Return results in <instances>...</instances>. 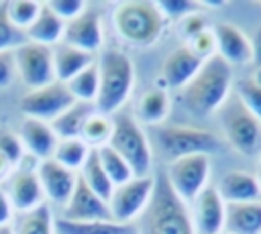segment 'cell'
Instances as JSON below:
<instances>
[{
	"mask_svg": "<svg viewBox=\"0 0 261 234\" xmlns=\"http://www.w3.org/2000/svg\"><path fill=\"white\" fill-rule=\"evenodd\" d=\"M14 61H16V75L24 85H29V90L55 81L53 47L27 41L14 49Z\"/></svg>",
	"mask_w": 261,
	"mask_h": 234,
	"instance_id": "cell-12",
	"label": "cell"
},
{
	"mask_svg": "<svg viewBox=\"0 0 261 234\" xmlns=\"http://www.w3.org/2000/svg\"><path fill=\"white\" fill-rule=\"evenodd\" d=\"M63 28H65V22L59 20L49 10L47 4H43L39 16L35 18V22L24 31V37H27L29 43H37V45H45V47H55L63 39Z\"/></svg>",
	"mask_w": 261,
	"mask_h": 234,
	"instance_id": "cell-23",
	"label": "cell"
},
{
	"mask_svg": "<svg viewBox=\"0 0 261 234\" xmlns=\"http://www.w3.org/2000/svg\"><path fill=\"white\" fill-rule=\"evenodd\" d=\"M41 2H35V0H14V2H6V14H8V20L18 28V31H27L35 18L39 16L41 12Z\"/></svg>",
	"mask_w": 261,
	"mask_h": 234,
	"instance_id": "cell-33",
	"label": "cell"
},
{
	"mask_svg": "<svg viewBox=\"0 0 261 234\" xmlns=\"http://www.w3.org/2000/svg\"><path fill=\"white\" fill-rule=\"evenodd\" d=\"M98 63V98L96 110L110 116L126 104L135 87V63L120 49H106Z\"/></svg>",
	"mask_w": 261,
	"mask_h": 234,
	"instance_id": "cell-3",
	"label": "cell"
},
{
	"mask_svg": "<svg viewBox=\"0 0 261 234\" xmlns=\"http://www.w3.org/2000/svg\"><path fill=\"white\" fill-rule=\"evenodd\" d=\"M155 142L169 163L188 155H210L220 151L216 134L186 124H159L155 128Z\"/></svg>",
	"mask_w": 261,
	"mask_h": 234,
	"instance_id": "cell-7",
	"label": "cell"
},
{
	"mask_svg": "<svg viewBox=\"0 0 261 234\" xmlns=\"http://www.w3.org/2000/svg\"><path fill=\"white\" fill-rule=\"evenodd\" d=\"M169 110H171V100L167 90L151 87L137 102V120H141L143 124L159 126L167 118Z\"/></svg>",
	"mask_w": 261,
	"mask_h": 234,
	"instance_id": "cell-25",
	"label": "cell"
},
{
	"mask_svg": "<svg viewBox=\"0 0 261 234\" xmlns=\"http://www.w3.org/2000/svg\"><path fill=\"white\" fill-rule=\"evenodd\" d=\"M55 234H139L135 224H118L114 220L71 222L55 216Z\"/></svg>",
	"mask_w": 261,
	"mask_h": 234,
	"instance_id": "cell-24",
	"label": "cell"
},
{
	"mask_svg": "<svg viewBox=\"0 0 261 234\" xmlns=\"http://www.w3.org/2000/svg\"><path fill=\"white\" fill-rule=\"evenodd\" d=\"M112 126H114V122H112L110 116H106V114L94 110V112L88 116V120H86V124H84V128H82L80 138H82L90 149L106 147V144L110 142V136H112Z\"/></svg>",
	"mask_w": 261,
	"mask_h": 234,
	"instance_id": "cell-30",
	"label": "cell"
},
{
	"mask_svg": "<svg viewBox=\"0 0 261 234\" xmlns=\"http://www.w3.org/2000/svg\"><path fill=\"white\" fill-rule=\"evenodd\" d=\"M37 175H39V181H41L47 203L63 208L67 203L73 187H75L77 173L65 169L63 165H59L53 159H45V161H39Z\"/></svg>",
	"mask_w": 261,
	"mask_h": 234,
	"instance_id": "cell-15",
	"label": "cell"
},
{
	"mask_svg": "<svg viewBox=\"0 0 261 234\" xmlns=\"http://www.w3.org/2000/svg\"><path fill=\"white\" fill-rule=\"evenodd\" d=\"M12 165L8 163V159H4L2 155H0V185H2V181H6L8 179V175L12 173Z\"/></svg>",
	"mask_w": 261,
	"mask_h": 234,
	"instance_id": "cell-44",
	"label": "cell"
},
{
	"mask_svg": "<svg viewBox=\"0 0 261 234\" xmlns=\"http://www.w3.org/2000/svg\"><path fill=\"white\" fill-rule=\"evenodd\" d=\"M224 210L226 203L222 201L216 187L208 185L194 201H192V224L196 234H222L224 232Z\"/></svg>",
	"mask_w": 261,
	"mask_h": 234,
	"instance_id": "cell-16",
	"label": "cell"
},
{
	"mask_svg": "<svg viewBox=\"0 0 261 234\" xmlns=\"http://www.w3.org/2000/svg\"><path fill=\"white\" fill-rule=\"evenodd\" d=\"M179 31H181V35L186 37V41H190V39L196 37L198 33L206 31V18H204L202 14H198V12H192V14L184 16V18L179 20Z\"/></svg>",
	"mask_w": 261,
	"mask_h": 234,
	"instance_id": "cell-41",
	"label": "cell"
},
{
	"mask_svg": "<svg viewBox=\"0 0 261 234\" xmlns=\"http://www.w3.org/2000/svg\"><path fill=\"white\" fill-rule=\"evenodd\" d=\"M243 104L261 120V87L253 81V79H241L237 83V92H234Z\"/></svg>",
	"mask_w": 261,
	"mask_h": 234,
	"instance_id": "cell-36",
	"label": "cell"
},
{
	"mask_svg": "<svg viewBox=\"0 0 261 234\" xmlns=\"http://www.w3.org/2000/svg\"><path fill=\"white\" fill-rule=\"evenodd\" d=\"M155 189V175L133 177L122 185H116L110 199L108 210L110 218L118 224H133L145 212Z\"/></svg>",
	"mask_w": 261,
	"mask_h": 234,
	"instance_id": "cell-10",
	"label": "cell"
},
{
	"mask_svg": "<svg viewBox=\"0 0 261 234\" xmlns=\"http://www.w3.org/2000/svg\"><path fill=\"white\" fill-rule=\"evenodd\" d=\"M0 234H14V230H12V226H2Z\"/></svg>",
	"mask_w": 261,
	"mask_h": 234,
	"instance_id": "cell-46",
	"label": "cell"
},
{
	"mask_svg": "<svg viewBox=\"0 0 261 234\" xmlns=\"http://www.w3.org/2000/svg\"><path fill=\"white\" fill-rule=\"evenodd\" d=\"M49 6V10L63 22H69L73 18H77L84 10H86V2L82 0H51V2H45Z\"/></svg>",
	"mask_w": 261,
	"mask_h": 234,
	"instance_id": "cell-37",
	"label": "cell"
},
{
	"mask_svg": "<svg viewBox=\"0 0 261 234\" xmlns=\"http://www.w3.org/2000/svg\"><path fill=\"white\" fill-rule=\"evenodd\" d=\"M90 155V147L82 138H59L55 151H53V161L63 165L69 171H80Z\"/></svg>",
	"mask_w": 261,
	"mask_h": 234,
	"instance_id": "cell-29",
	"label": "cell"
},
{
	"mask_svg": "<svg viewBox=\"0 0 261 234\" xmlns=\"http://www.w3.org/2000/svg\"><path fill=\"white\" fill-rule=\"evenodd\" d=\"M96 110L94 104L88 102H73L67 110H63L55 120H51V128L55 130L57 138H80L82 128L88 120V116Z\"/></svg>",
	"mask_w": 261,
	"mask_h": 234,
	"instance_id": "cell-26",
	"label": "cell"
},
{
	"mask_svg": "<svg viewBox=\"0 0 261 234\" xmlns=\"http://www.w3.org/2000/svg\"><path fill=\"white\" fill-rule=\"evenodd\" d=\"M204 59H200L188 45H181L177 49H173L163 65H161V87H184L194 75L196 71L202 67Z\"/></svg>",
	"mask_w": 261,
	"mask_h": 234,
	"instance_id": "cell-18",
	"label": "cell"
},
{
	"mask_svg": "<svg viewBox=\"0 0 261 234\" xmlns=\"http://www.w3.org/2000/svg\"><path fill=\"white\" fill-rule=\"evenodd\" d=\"M16 77L14 51H0V90L8 87Z\"/></svg>",
	"mask_w": 261,
	"mask_h": 234,
	"instance_id": "cell-40",
	"label": "cell"
},
{
	"mask_svg": "<svg viewBox=\"0 0 261 234\" xmlns=\"http://www.w3.org/2000/svg\"><path fill=\"white\" fill-rule=\"evenodd\" d=\"M253 45V61L257 63V67L261 65V26L257 28V33H255V41L251 43Z\"/></svg>",
	"mask_w": 261,
	"mask_h": 234,
	"instance_id": "cell-43",
	"label": "cell"
},
{
	"mask_svg": "<svg viewBox=\"0 0 261 234\" xmlns=\"http://www.w3.org/2000/svg\"><path fill=\"white\" fill-rule=\"evenodd\" d=\"M259 179H261V177H259Z\"/></svg>",
	"mask_w": 261,
	"mask_h": 234,
	"instance_id": "cell-48",
	"label": "cell"
},
{
	"mask_svg": "<svg viewBox=\"0 0 261 234\" xmlns=\"http://www.w3.org/2000/svg\"><path fill=\"white\" fill-rule=\"evenodd\" d=\"M218 120L224 138L245 157L261 155V120L243 104L237 94H230L218 108Z\"/></svg>",
	"mask_w": 261,
	"mask_h": 234,
	"instance_id": "cell-5",
	"label": "cell"
},
{
	"mask_svg": "<svg viewBox=\"0 0 261 234\" xmlns=\"http://www.w3.org/2000/svg\"><path fill=\"white\" fill-rule=\"evenodd\" d=\"M98 157H100V163H102V167H104V171H106V175H108V179L112 181L114 187L116 185H122V183H126L128 179L135 177L130 165L110 144L100 147L98 149Z\"/></svg>",
	"mask_w": 261,
	"mask_h": 234,
	"instance_id": "cell-32",
	"label": "cell"
},
{
	"mask_svg": "<svg viewBox=\"0 0 261 234\" xmlns=\"http://www.w3.org/2000/svg\"><path fill=\"white\" fill-rule=\"evenodd\" d=\"M14 234H55V216L49 203H43L31 212L18 216Z\"/></svg>",
	"mask_w": 261,
	"mask_h": 234,
	"instance_id": "cell-28",
	"label": "cell"
},
{
	"mask_svg": "<svg viewBox=\"0 0 261 234\" xmlns=\"http://www.w3.org/2000/svg\"><path fill=\"white\" fill-rule=\"evenodd\" d=\"M18 138L22 142V149L27 155H31L37 161H45L53 157V151L59 142L55 130L49 122L37 120V118H24L18 128Z\"/></svg>",
	"mask_w": 261,
	"mask_h": 234,
	"instance_id": "cell-17",
	"label": "cell"
},
{
	"mask_svg": "<svg viewBox=\"0 0 261 234\" xmlns=\"http://www.w3.org/2000/svg\"><path fill=\"white\" fill-rule=\"evenodd\" d=\"M94 63V55L80 51L75 47H69L65 43H59L53 47V69L55 79L61 83H67L71 77H75L82 69Z\"/></svg>",
	"mask_w": 261,
	"mask_h": 234,
	"instance_id": "cell-22",
	"label": "cell"
},
{
	"mask_svg": "<svg viewBox=\"0 0 261 234\" xmlns=\"http://www.w3.org/2000/svg\"><path fill=\"white\" fill-rule=\"evenodd\" d=\"M73 96L69 94L67 85L61 81H51L47 85L29 90L20 102L18 108L24 114V118H37V120H45L51 122L55 120L63 110H67L73 104Z\"/></svg>",
	"mask_w": 261,
	"mask_h": 234,
	"instance_id": "cell-11",
	"label": "cell"
},
{
	"mask_svg": "<svg viewBox=\"0 0 261 234\" xmlns=\"http://www.w3.org/2000/svg\"><path fill=\"white\" fill-rule=\"evenodd\" d=\"M37 165H39L37 159H33L31 155H24V159L12 169V173L8 175V179L2 185L14 212H18V214L31 212V210L47 203L39 175H37Z\"/></svg>",
	"mask_w": 261,
	"mask_h": 234,
	"instance_id": "cell-9",
	"label": "cell"
},
{
	"mask_svg": "<svg viewBox=\"0 0 261 234\" xmlns=\"http://www.w3.org/2000/svg\"><path fill=\"white\" fill-rule=\"evenodd\" d=\"M157 8L161 10V14L165 18H184L192 12H196V4L188 2V0H161L157 2Z\"/></svg>",
	"mask_w": 261,
	"mask_h": 234,
	"instance_id": "cell-39",
	"label": "cell"
},
{
	"mask_svg": "<svg viewBox=\"0 0 261 234\" xmlns=\"http://www.w3.org/2000/svg\"><path fill=\"white\" fill-rule=\"evenodd\" d=\"M112 136H110V147L130 165L133 173L137 177L151 175V163H153V151L151 142L139 124V120L130 114L118 112L112 118Z\"/></svg>",
	"mask_w": 261,
	"mask_h": 234,
	"instance_id": "cell-6",
	"label": "cell"
},
{
	"mask_svg": "<svg viewBox=\"0 0 261 234\" xmlns=\"http://www.w3.org/2000/svg\"><path fill=\"white\" fill-rule=\"evenodd\" d=\"M167 18L157 8V2H120L112 12V24L116 35L135 47L153 45L163 28Z\"/></svg>",
	"mask_w": 261,
	"mask_h": 234,
	"instance_id": "cell-4",
	"label": "cell"
},
{
	"mask_svg": "<svg viewBox=\"0 0 261 234\" xmlns=\"http://www.w3.org/2000/svg\"><path fill=\"white\" fill-rule=\"evenodd\" d=\"M232 67L218 53L208 57L196 75L181 87L184 106L198 116H208L218 112V108L230 96Z\"/></svg>",
	"mask_w": 261,
	"mask_h": 234,
	"instance_id": "cell-1",
	"label": "cell"
},
{
	"mask_svg": "<svg viewBox=\"0 0 261 234\" xmlns=\"http://www.w3.org/2000/svg\"><path fill=\"white\" fill-rule=\"evenodd\" d=\"M12 216H14V208H12V203H10L4 187L0 185V228L2 226H10Z\"/></svg>",
	"mask_w": 261,
	"mask_h": 234,
	"instance_id": "cell-42",
	"label": "cell"
},
{
	"mask_svg": "<svg viewBox=\"0 0 261 234\" xmlns=\"http://www.w3.org/2000/svg\"><path fill=\"white\" fill-rule=\"evenodd\" d=\"M222 234H226V232H222Z\"/></svg>",
	"mask_w": 261,
	"mask_h": 234,
	"instance_id": "cell-47",
	"label": "cell"
},
{
	"mask_svg": "<svg viewBox=\"0 0 261 234\" xmlns=\"http://www.w3.org/2000/svg\"><path fill=\"white\" fill-rule=\"evenodd\" d=\"M22 43H27V37L22 31H18L6 14V2L0 4V51H14L16 47H20Z\"/></svg>",
	"mask_w": 261,
	"mask_h": 234,
	"instance_id": "cell-34",
	"label": "cell"
},
{
	"mask_svg": "<svg viewBox=\"0 0 261 234\" xmlns=\"http://www.w3.org/2000/svg\"><path fill=\"white\" fill-rule=\"evenodd\" d=\"M0 155L4 159H8V163L12 167H16L24 159V155H27L24 149H22V142H20L18 134L12 132L6 126H0Z\"/></svg>",
	"mask_w": 261,
	"mask_h": 234,
	"instance_id": "cell-35",
	"label": "cell"
},
{
	"mask_svg": "<svg viewBox=\"0 0 261 234\" xmlns=\"http://www.w3.org/2000/svg\"><path fill=\"white\" fill-rule=\"evenodd\" d=\"M61 43L94 55L102 47V43H104V31H102V14H100V10H96L92 6H86V10L77 18L65 22Z\"/></svg>",
	"mask_w": 261,
	"mask_h": 234,
	"instance_id": "cell-13",
	"label": "cell"
},
{
	"mask_svg": "<svg viewBox=\"0 0 261 234\" xmlns=\"http://www.w3.org/2000/svg\"><path fill=\"white\" fill-rule=\"evenodd\" d=\"M224 232L226 234H261V201L226 203Z\"/></svg>",
	"mask_w": 261,
	"mask_h": 234,
	"instance_id": "cell-21",
	"label": "cell"
},
{
	"mask_svg": "<svg viewBox=\"0 0 261 234\" xmlns=\"http://www.w3.org/2000/svg\"><path fill=\"white\" fill-rule=\"evenodd\" d=\"M200 59H208V57H212L214 53H216V37H214V31H202V33H198L196 37H192L188 43H186Z\"/></svg>",
	"mask_w": 261,
	"mask_h": 234,
	"instance_id": "cell-38",
	"label": "cell"
},
{
	"mask_svg": "<svg viewBox=\"0 0 261 234\" xmlns=\"http://www.w3.org/2000/svg\"><path fill=\"white\" fill-rule=\"evenodd\" d=\"M165 177L175 195L192 203L206 187L210 177V155H188L169 163Z\"/></svg>",
	"mask_w": 261,
	"mask_h": 234,
	"instance_id": "cell-8",
	"label": "cell"
},
{
	"mask_svg": "<svg viewBox=\"0 0 261 234\" xmlns=\"http://www.w3.org/2000/svg\"><path fill=\"white\" fill-rule=\"evenodd\" d=\"M65 85H67V90H69V94L73 96L75 102L94 104L96 98H98V85H100V81H98V63L94 61L92 65H88L86 69H82Z\"/></svg>",
	"mask_w": 261,
	"mask_h": 234,
	"instance_id": "cell-31",
	"label": "cell"
},
{
	"mask_svg": "<svg viewBox=\"0 0 261 234\" xmlns=\"http://www.w3.org/2000/svg\"><path fill=\"white\" fill-rule=\"evenodd\" d=\"M77 175L86 181V185H88L98 197H102L104 201L110 199V195H112V191H114V185H112V181L108 179V175H106V171H104V167H102V163H100L98 149H90V155H88V159H86V163H84V167L80 169Z\"/></svg>",
	"mask_w": 261,
	"mask_h": 234,
	"instance_id": "cell-27",
	"label": "cell"
},
{
	"mask_svg": "<svg viewBox=\"0 0 261 234\" xmlns=\"http://www.w3.org/2000/svg\"><path fill=\"white\" fill-rule=\"evenodd\" d=\"M139 234H196L188 203L171 189L165 173L155 175V189L139 218Z\"/></svg>",
	"mask_w": 261,
	"mask_h": 234,
	"instance_id": "cell-2",
	"label": "cell"
},
{
	"mask_svg": "<svg viewBox=\"0 0 261 234\" xmlns=\"http://www.w3.org/2000/svg\"><path fill=\"white\" fill-rule=\"evenodd\" d=\"M59 218L63 220H71V222H92V220H112L110 218V210H108V201H104L102 197H98L88 185L86 181L77 175L75 187L67 199V203L61 208Z\"/></svg>",
	"mask_w": 261,
	"mask_h": 234,
	"instance_id": "cell-14",
	"label": "cell"
},
{
	"mask_svg": "<svg viewBox=\"0 0 261 234\" xmlns=\"http://www.w3.org/2000/svg\"><path fill=\"white\" fill-rule=\"evenodd\" d=\"M216 37V53L226 63H249L253 59V45L249 37L230 22H220L214 28Z\"/></svg>",
	"mask_w": 261,
	"mask_h": 234,
	"instance_id": "cell-19",
	"label": "cell"
},
{
	"mask_svg": "<svg viewBox=\"0 0 261 234\" xmlns=\"http://www.w3.org/2000/svg\"><path fill=\"white\" fill-rule=\"evenodd\" d=\"M216 191L224 203L261 201V179L247 171H228L220 177Z\"/></svg>",
	"mask_w": 261,
	"mask_h": 234,
	"instance_id": "cell-20",
	"label": "cell"
},
{
	"mask_svg": "<svg viewBox=\"0 0 261 234\" xmlns=\"http://www.w3.org/2000/svg\"><path fill=\"white\" fill-rule=\"evenodd\" d=\"M251 79H253V81H255V83L261 87V65L255 69V73H253V77H251Z\"/></svg>",
	"mask_w": 261,
	"mask_h": 234,
	"instance_id": "cell-45",
	"label": "cell"
}]
</instances>
